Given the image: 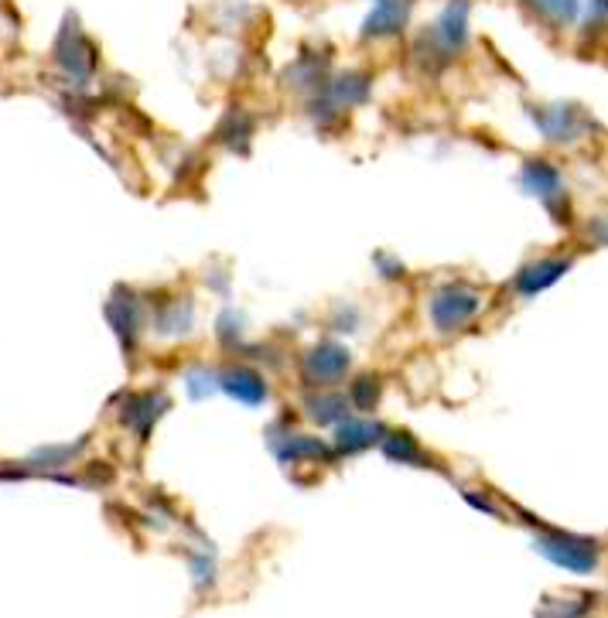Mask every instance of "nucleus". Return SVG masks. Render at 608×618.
<instances>
[]
</instances>
